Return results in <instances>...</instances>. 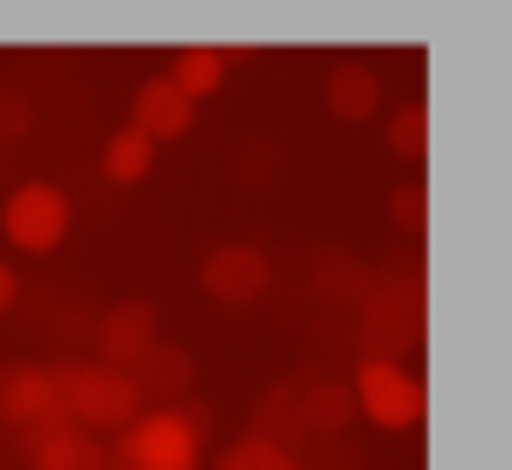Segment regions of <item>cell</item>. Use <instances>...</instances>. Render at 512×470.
<instances>
[{
    "instance_id": "obj_1",
    "label": "cell",
    "mask_w": 512,
    "mask_h": 470,
    "mask_svg": "<svg viewBox=\"0 0 512 470\" xmlns=\"http://www.w3.org/2000/svg\"><path fill=\"white\" fill-rule=\"evenodd\" d=\"M48 369H54V393H60L66 423H78L90 435H120L126 423L143 417V399H137L126 369H108L96 357H60Z\"/></svg>"
},
{
    "instance_id": "obj_2",
    "label": "cell",
    "mask_w": 512,
    "mask_h": 470,
    "mask_svg": "<svg viewBox=\"0 0 512 470\" xmlns=\"http://www.w3.org/2000/svg\"><path fill=\"white\" fill-rule=\"evenodd\" d=\"M417 340H423V280L387 268L358 304V346L376 363H399L405 352H417Z\"/></svg>"
},
{
    "instance_id": "obj_3",
    "label": "cell",
    "mask_w": 512,
    "mask_h": 470,
    "mask_svg": "<svg viewBox=\"0 0 512 470\" xmlns=\"http://www.w3.org/2000/svg\"><path fill=\"white\" fill-rule=\"evenodd\" d=\"M352 399L376 429H411V423H423V405H429L423 381L405 363H376V357H358Z\"/></svg>"
},
{
    "instance_id": "obj_4",
    "label": "cell",
    "mask_w": 512,
    "mask_h": 470,
    "mask_svg": "<svg viewBox=\"0 0 512 470\" xmlns=\"http://www.w3.org/2000/svg\"><path fill=\"white\" fill-rule=\"evenodd\" d=\"M0 227H6V238H12L18 250L48 256L60 238L72 233V197H66L60 185H48V179H30V185H18V191L6 197Z\"/></svg>"
},
{
    "instance_id": "obj_5",
    "label": "cell",
    "mask_w": 512,
    "mask_h": 470,
    "mask_svg": "<svg viewBox=\"0 0 512 470\" xmlns=\"http://www.w3.org/2000/svg\"><path fill=\"white\" fill-rule=\"evenodd\" d=\"M54 423H66L60 393H54V369L48 363H0V429L30 441Z\"/></svg>"
},
{
    "instance_id": "obj_6",
    "label": "cell",
    "mask_w": 512,
    "mask_h": 470,
    "mask_svg": "<svg viewBox=\"0 0 512 470\" xmlns=\"http://www.w3.org/2000/svg\"><path fill=\"white\" fill-rule=\"evenodd\" d=\"M114 459L131 470H197L203 465V447H197V435L173 411H143L137 423L120 429Z\"/></svg>"
},
{
    "instance_id": "obj_7",
    "label": "cell",
    "mask_w": 512,
    "mask_h": 470,
    "mask_svg": "<svg viewBox=\"0 0 512 470\" xmlns=\"http://www.w3.org/2000/svg\"><path fill=\"white\" fill-rule=\"evenodd\" d=\"M197 280H203V292H209L215 304L239 310V304H256V298L274 286V262H268L262 244H239V238H233V244H215V250L203 256Z\"/></svg>"
},
{
    "instance_id": "obj_8",
    "label": "cell",
    "mask_w": 512,
    "mask_h": 470,
    "mask_svg": "<svg viewBox=\"0 0 512 470\" xmlns=\"http://www.w3.org/2000/svg\"><path fill=\"white\" fill-rule=\"evenodd\" d=\"M161 334H155V310L143 304V298H126V304H114V310H102L96 316V363H108V369H137V357L149 352Z\"/></svg>"
},
{
    "instance_id": "obj_9",
    "label": "cell",
    "mask_w": 512,
    "mask_h": 470,
    "mask_svg": "<svg viewBox=\"0 0 512 470\" xmlns=\"http://www.w3.org/2000/svg\"><path fill=\"white\" fill-rule=\"evenodd\" d=\"M108 459L114 453L102 447V435H90L78 423H54V429L24 441V465L30 470H108Z\"/></svg>"
},
{
    "instance_id": "obj_10",
    "label": "cell",
    "mask_w": 512,
    "mask_h": 470,
    "mask_svg": "<svg viewBox=\"0 0 512 470\" xmlns=\"http://www.w3.org/2000/svg\"><path fill=\"white\" fill-rule=\"evenodd\" d=\"M191 375H197V363L185 346H149V352L137 357V369H131V387H137V399L149 405L155 399V411H173L179 399H191Z\"/></svg>"
},
{
    "instance_id": "obj_11",
    "label": "cell",
    "mask_w": 512,
    "mask_h": 470,
    "mask_svg": "<svg viewBox=\"0 0 512 470\" xmlns=\"http://www.w3.org/2000/svg\"><path fill=\"white\" fill-rule=\"evenodd\" d=\"M191 108H197V102H185V96L155 72V78H143L137 96H131V125H137L149 143H173V137L191 131Z\"/></svg>"
},
{
    "instance_id": "obj_12",
    "label": "cell",
    "mask_w": 512,
    "mask_h": 470,
    "mask_svg": "<svg viewBox=\"0 0 512 470\" xmlns=\"http://www.w3.org/2000/svg\"><path fill=\"white\" fill-rule=\"evenodd\" d=\"M322 102H328L334 119L364 125V119L382 108V78H376V66H370V60H340V66L328 72V84H322Z\"/></svg>"
},
{
    "instance_id": "obj_13",
    "label": "cell",
    "mask_w": 512,
    "mask_h": 470,
    "mask_svg": "<svg viewBox=\"0 0 512 470\" xmlns=\"http://www.w3.org/2000/svg\"><path fill=\"white\" fill-rule=\"evenodd\" d=\"M298 405H304V429L310 435H346L352 429V417H358V399H352V381H310L304 393H298Z\"/></svg>"
},
{
    "instance_id": "obj_14",
    "label": "cell",
    "mask_w": 512,
    "mask_h": 470,
    "mask_svg": "<svg viewBox=\"0 0 512 470\" xmlns=\"http://www.w3.org/2000/svg\"><path fill=\"white\" fill-rule=\"evenodd\" d=\"M185 102H197V96H215L221 84H227V54L221 48H179L173 54V66L161 72Z\"/></svg>"
},
{
    "instance_id": "obj_15",
    "label": "cell",
    "mask_w": 512,
    "mask_h": 470,
    "mask_svg": "<svg viewBox=\"0 0 512 470\" xmlns=\"http://www.w3.org/2000/svg\"><path fill=\"white\" fill-rule=\"evenodd\" d=\"M149 167H155V143L137 125H120L102 143V179L108 185H137V179H149Z\"/></svg>"
},
{
    "instance_id": "obj_16",
    "label": "cell",
    "mask_w": 512,
    "mask_h": 470,
    "mask_svg": "<svg viewBox=\"0 0 512 470\" xmlns=\"http://www.w3.org/2000/svg\"><path fill=\"white\" fill-rule=\"evenodd\" d=\"M310 280H316V292L322 298H334V304H364V292H370V280H376V268L370 262H358V256H340V250H328L316 268H310Z\"/></svg>"
},
{
    "instance_id": "obj_17",
    "label": "cell",
    "mask_w": 512,
    "mask_h": 470,
    "mask_svg": "<svg viewBox=\"0 0 512 470\" xmlns=\"http://www.w3.org/2000/svg\"><path fill=\"white\" fill-rule=\"evenodd\" d=\"M215 470H304L298 465V453H286V447H274V441H262V435H239Z\"/></svg>"
},
{
    "instance_id": "obj_18",
    "label": "cell",
    "mask_w": 512,
    "mask_h": 470,
    "mask_svg": "<svg viewBox=\"0 0 512 470\" xmlns=\"http://www.w3.org/2000/svg\"><path fill=\"white\" fill-rule=\"evenodd\" d=\"M387 143H393L405 161H423V155H429V108H423V102H405L399 114L387 119Z\"/></svg>"
},
{
    "instance_id": "obj_19",
    "label": "cell",
    "mask_w": 512,
    "mask_h": 470,
    "mask_svg": "<svg viewBox=\"0 0 512 470\" xmlns=\"http://www.w3.org/2000/svg\"><path fill=\"white\" fill-rule=\"evenodd\" d=\"M387 215H393V227H405V233L417 238L429 227V185L423 179H405V185H393V197H387Z\"/></svg>"
},
{
    "instance_id": "obj_20",
    "label": "cell",
    "mask_w": 512,
    "mask_h": 470,
    "mask_svg": "<svg viewBox=\"0 0 512 470\" xmlns=\"http://www.w3.org/2000/svg\"><path fill=\"white\" fill-rule=\"evenodd\" d=\"M30 125H36L30 102H24L18 90H0V143H18V137H30Z\"/></svg>"
},
{
    "instance_id": "obj_21",
    "label": "cell",
    "mask_w": 512,
    "mask_h": 470,
    "mask_svg": "<svg viewBox=\"0 0 512 470\" xmlns=\"http://www.w3.org/2000/svg\"><path fill=\"white\" fill-rule=\"evenodd\" d=\"M173 417H179V423H185V429L197 435V447H203V441L215 435V411H209L203 399H179V405H173Z\"/></svg>"
},
{
    "instance_id": "obj_22",
    "label": "cell",
    "mask_w": 512,
    "mask_h": 470,
    "mask_svg": "<svg viewBox=\"0 0 512 470\" xmlns=\"http://www.w3.org/2000/svg\"><path fill=\"white\" fill-rule=\"evenodd\" d=\"M12 298H18V268H12V262H0V316L12 310Z\"/></svg>"
},
{
    "instance_id": "obj_23",
    "label": "cell",
    "mask_w": 512,
    "mask_h": 470,
    "mask_svg": "<svg viewBox=\"0 0 512 470\" xmlns=\"http://www.w3.org/2000/svg\"><path fill=\"white\" fill-rule=\"evenodd\" d=\"M108 470H131V465H120V459H108Z\"/></svg>"
}]
</instances>
